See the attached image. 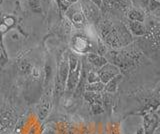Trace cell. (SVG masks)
Returning <instances> with one entry per match:
<instances>
[{
	"label": "cell",
	"instance_id": "cell-16",
	"mask_svg": "<svg viewBox=\"0 0 160 134\" xmlns=\"http://www.w3.org/2000/svg\"><path fill=\"white\" fill-rule=\"evenodd\" d=\"M147 6L151 11L157 10V9L159 8V1L158 0H149Z\"/></svg>",
	"mask_w": 160,
	"mask_h": 134
},
{
	"label": "cell",
	"instance_id": "cell-14",
	"mask_svg": "<svg viewBox=\"0 0 160 134\" xmlns=\"http://www.w3.org/2000/svg\"><path fill=\"white\" fill-rule=\"evenodd\" d=\"M85 91L87 92H94V93H102L104 91V84L102 82H95L90 83L85 85Z\"/></svg>",
	"mask_w": 160,
	"mask_h": 134
},
{
	"label": "cell",
	"instance_id": "cell-15",
	"mask_svg": "<svg viewBox=\"0 0 160 134\" xmlns=\"http://www.w3.org/2000/svg\"><path fill=\"white\" fill-rule=\"evenodd\" d=\"M100 78L98 75L97 70H94V69H90L88 74H87V83H95V82H99Z\"/></svg>",
	"mask_w": 160,
	"mask_h": 134
},
{
	"label": "cell",
	"instance_id": "cell-18",
	"mask_svg": "<svg viewBox=\"0 0 160 134\" xmlns=\"http://www.w3.org/2000/svg\"><path fill=\"white\" fill-rule=\"evenodd\" d=\"M28 2H29V5L31 6V8H33V9L39 7V5H40L39 0H28Z\"/></svg>",
	"mask_w": 160,
	"mask_h": 134
},
{
	"label": "cell",
	"instance_id": "cell-22",
	"mask_svg": "<svg viewBox=\"0 0 160 134\" xmlns=\"http://www.w3.org/2000/svg\"><path fill=\"white\" fill-rule=\"evenodd\" d=\"M139 1L142 3V5L147 6V4H148V1H149V0H139Z\"/></svg>",
	"mask_w": 160,
	"mask_h": 134
},
{
	"label": "cell",
	"instance_id": "cell-17",
	"mask_svg": "<svg viewBox=\"0 0 160 134\" xmlns=\"http://www.w3.org/2000/svg\"><path fill=\"white\" fill-rule=\"evenodd\" d=\"M57 3H58L59 7L64 11H66L67 9L69 8V6L71 5V4H70L69 2H67L66 0H57Z\"/></svg>",
	"mask_w": 160,
	"mask_h": 134
},
{
	"label": "cell",
	"instance_id": "cell-24",
	"mask_svg": "<svg viewBox=\"0 0 160 134\" xmlns=\"http://www.w3.org/2000/svg\"><path fill=\"white\" fill-rule=\"evenodd\" d=\"M153 134H159V128H157L156 130H155V132Z\"/></svg>",
	"mask_w": 160,
	"mask_h": 134
},
{
	"label": "cell",
	"instance_id": "cell-9",
	"mask_svg": "<svg viewBox=\"0 0 160 134\" xmlns=\"http://www.w3.org/2000/svg\"><path fill=\"white\" fill-rule=\"evenodd\" d=\"M85 59H86L88 64H91L94 68L98 69V70L104 65V64H106L108 62L107 59L105 58V56L99 55V54L95 53V52H90V53L86 54Z\"/></svg>",
	"mask_w": 160,
	"mask_h": 134
},
{
	"label": "cell",
	"instance_id": "cell-2",
	"mask_svg": "<svg viewBox=\"0 0 160 134\" xmlns=\"http://www.w3.org/2000/svg\"><path fill=\"white\" fill-rule=\"evenodd\" d=\"M68 76V54L64 53L57 65V75L55 81V91L58 94L65 90Z\"/></svg>",
	"mask_w": 160,
	"mask_h": 134
},
{
	"label": "cell",
	"instance_id": "cell-21",
	"mask_svg": "<svg viewBox=\"0 0 160 134\" xmlns=\"http://www.w3.org/2000/svg\"><path fill=\"white\" fill-rule=\"evenodd\" d=\"M136 134H144V129H143V126H140V127L138 128V130H137Z\"/></svg>",
	"mask_w": 160,
	"mask_h": 134
},
{
	"label": "cell",
	"instance_id": "cell-1",
	"mask_svg": "<svg viewBox=\"0 0 160 134\" xmlns=\"http://www.w3.org/2000/svg\"><path fill=\"white\" fill-rule=\"evenodd\" d=\"M81 71V59L74 53L68 54V76L65 89L67 91H74L79 80Z\"/></svg>",
	"mask_w": 160,
	"mask_h": 134
},
{
	"label": "cell",
	"instance_id": "cell-12",
	"mask_svg": "<svg viewBox=\"0 0 160 134\" xmlns=\"http://www.w3.org/2000/svg\"><path fill=\"white\" fill-rule=\"evenodd\" d=\"M127 17H128V20L130 21L144 22L145 20L144 12L138 8H129L127 11Z\"/></svg>",
	"mask_w": 160,
	"mask_h": 134
},
{
	"label": "cell",
	"instance_id": "cell-5",
	"mask_svg": "<svg viewBox=\"0 0 160 134\" xmlns=\"http://www.w3.org/2000/svg\"><path fill=\"white\" fill-rule=\"evenodd\" d=\"M67 16L69 17L70 21L73 23V25L77 28H82L85 26L86 23V18H85L84 14L82 12L81 5L80 3L76 2L73 3L69 6V8L66 10Z\"/></svg>",
	"mask_w": 160,
	"mask_h": 134
},
{
	"label": "cell",
	"instance_id": "cell-8",
	"mask_svg": "<svg viewBox=\"0 0 160 134\" xmlns=\"http://www.w3.org/2000/svg\"><path fill=\"white\" fill-rule=\"evenodd\" d=\"M144 134H153L159 125V118L155 113L148 114L144 117L143 120Z\"/></svg>",
	"mask_w": 160,
	"mask_h": 134
},
{
	"label": "cell",
	"instance_id": "cell-7",
	"mask_svg": "<svg viewBox=\"0 0 160 134\" xmlns=\"http://www.w3.org/2000/svg\"><path fill=\"white\" fill-rule=\"evenodd\" d=\"M80 5H81V9L85 18L89 19V20H96V19H98V8L92 2H90L89 0H82V2H80Z\"/></svg>",
	"mask_w": 160,
	"mask_h": 134
},
{
	"label": "cell",
	"instance_id": "cell-13",
	"mask_svg": "<svg viewBox=\"0 0 160 134\" xmlns=\"http://www.w3.org/2000/svg\"><path fill=\"white\" fill-rule=\"evenodd\" d=\"M50 111V101L48 99H42L41 102H40L39 106H38V117L43 120L47 117Z\"/></svg>",
	"mask_w": 160,
	"mask_h": 134
},
{
	"label": "cell",
	"instance_id": "cell-11",
	"mask_svg": "<svg viewBox=\"0 0 160 134\" xmlns=\"http://www.w3.org/2000/svg\"><path fill=\"white\" fill-rule=\"evenodd\" d=\"M122 74L119 73L118 75H116L115 77H113L111 80H109L106 84L104 85V91L105 92H108V93H115L118 88L119 83L122 81Z\"/></svg>",
	"mask_w": 160,
	"mask_h": 134
},
{
	"label": "cell",
	"instance_id": "cell-20",
	"mask_svg": "<svg viewBox=\"0 0 160 134\" xmlns=\"http://www.w3.org/2000/svg\"><path fill=\"white\" fill-rule=\"evenodd\" d=\"M42 134H56V131L53 130V129H51V128H48Z\"/></svg>",
	"mask_w": 160,
	"mask_h": 134
},
{
	"label": "cell",
	"instance_id": "cell-19",
	"mask_svg": "<svg viewBox=\"0 0 160 134\" xmlns=\"http://www.w3.org/2000/svg\"><path fill=\"white\" fill-rule=\"evenodd\" d=\"M89 1H90V2H92L97 8H101V7H102L103 0H89Z\"/></svg>",
	"mask_w": 160,
	"mask_h": 134
},
{
	"label": "cell",
	"instance_id": "cell-3",
	"mask_svg": "<svg viewBox=\"0 0 160 134\" xmlns=\"http://www.w3.org/2000/svg\"><path fill=\"white\" fill-rule=\"evenodd\" d=\"M100 33L103 41L112 48H120L121 43L119 40L117 27L113 26L111 24L105 23L100 28Z\"/></svg>",
	"mask_w": 160,
	"mask_h": 134
},
{
	"label": "cell",
	"instance_id": "cell-10",
	"mask_svg": "<svg viewBox=\"0 0 160 134\" xmlns=\"http://www.w3.org/2000/svg\"><path fill=\"white\" fill-rule=\"evenodd\" d=\"M126 27L129 30V32L131 33V35H134V36H143L147 30V28L144 25V23L138 22V21L128 20Z\"/></svg>",
	"mask_w": 160,
	"mask_h": 134
},
{
	"label": "cell",
	"instance_id": "cell-25",
	"mask_svg": "<svg viewBox=\"0 0 160 134\" xmlns=\"http://www.w3.org/2000/svg\"><path fill=\"white\" fill-rule=\"evenodd\" d=\"M158 1H159V0H158Z\"/></svg>",
	"mask_w": 160,
	"mask_h": 134
},
{
	"label": "cell",
	"instance_id": "cell-23",
	"mask_svg": "<svg viewBox=\"0 0 160 134\" xmlns=\"http://www.w3.org/2000/svg\"><path fill=\"white\" fill-rule=\"evenodd\" d=\"M67 2H69L70 4H73V3H76L78 2V0H66Z\"/></svg>",
	"mask_w": 160,
	"mask_h": 134
},
{
	"label": "cell",
	"instance_id": "cell-6",
	"mask_svg": "<svg viewBox=\"0 0 160 134\" xmlns=\"http://www.w3.org/2000/svg\"><path fill=\"white\" fill-rule=\"evenodd\" d=\"M98 75L100 78V82H102L104 85L106 84L109 80H111L113 77H115L116 75L120 73V69L118 66L114 65V64L107 62L106 64L97 70Z\"/></svg>",
	"mask_w": 160,
	"mask_h": 134
},
{
	"label": "cell",
	"instance_id": "cell-4",
	"mask_svg": "<svg viewBox=\"0 0 160 134\" xmlns=\"http://www.w3.org/2000/svg\"><path fill=\"white\" fill-rule=\"evenodd\" d=\"M71 48L76 54H81V55L93 52L94 49L90 39L82 34H76L72 37Z\"/></svg>",
	"mask_w": 160,
	"mask_h": 134
}]
</instances>
